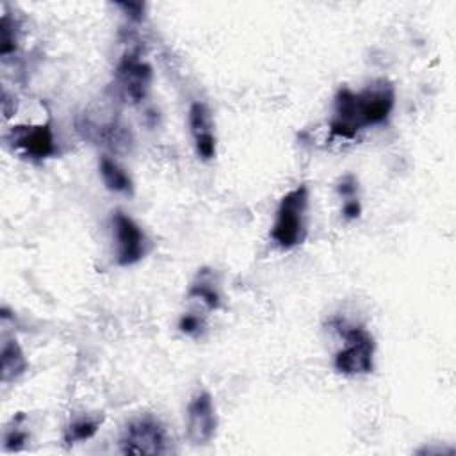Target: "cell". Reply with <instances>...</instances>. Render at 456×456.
Returning a JSON list of instances; mask_svg holds the SVG:
<instances>
[{"instance_id":"obj_1","label":"cell","mask_w":456,"mask_h":456,"mask_svg":"<svg viewBox=\"0 0 456 456\" xmlns=\"http://www.w3.org/2000/svg\"><path fill=\"white\" fill-rule=\"evenodd\" d=\"M306 208H308V187L303 183L289 191L280 200L274 223L271 228V237L281 249H292L305 240Z\"/></svg>"},{"instance_id":"obj_2","label":"cell","mask_w":456,"mask_h":456,"mask_svg":"<svg viewBox=\"0 0 456 456\" xmlns=\"http://www.w3.org/2000/svg\"><path fill=\"white\" fill-rule=\"evenodd\" d=\"M119 451L123 454H167L171 438L159 419L144 415L126 424L119 438Z\"/></svg>"},{"instance_id":"obj_3","label":"cell","mask_w":456,"mask_h":456,"mask_svg":"<svg viewBox=\"0 0 456 456\" xmlns=\"http://www.w3.org/2000/svg\"><path fill=\"white\" fill-rule=\"evenodd\" d=\"M344 347L335 354V369L347 376L369 374L374 367V338L362 326L340 330Z\"/></svg>"},{"instance_id":"obj_4","label":"cell","mask_w":456,"mask_h":456,"mask_svg":"<svg viewBox=\"0 0 456 456\" xmlns=\"http://www.w3.org/2000/svg\"><path fill=\"white\" fill-rule=\"evenodd\" d=\"M394 86L385 78L374 80L365 89L356 93V109L362 128L385 123L394 109Z\"/></svg>"},{"instance_id":"obj_5","label":"cell","mask_w":456,"mask_h":456,"mask_svg":"<svg viewBox=\"0 0 456 456\" xmlns=\"http://www.w3.org/2000/svg\"><path fill=\"white\" fill-rule=\"evenodd\" d=\"M151 66L141 61L135 53H125L116 68V84L119 94L128 103H141L151 87Z\"/></svg>"},{"instance_id":"obj_6","label":"cell","mask_w":456,"mask_h":456,"mask_svg":"<svg viewBox=\"0 0 456 456\" xmlns=\"http://www.w3.org/2000/svg\"><path fill=\"white\" fill-rule=\"evenodd\" d=\"M112 228L116 235V262L119 265L137 264L146 255L148 239L141 226L121 210L112 216Z\"/></svg>"},{"instance_id":"obj_7","label":"cell","mask_w":456,"mask_h":456,"mask_svg":"<svg viewBox=\"0 0 456 456\" xmlns=\"http://www.w3.org/2000/svg\"><path fill=\"white\" fill-rule=\"evenodd\" d=\"M216 429L217 415L212 395L201 390L187 404V438L194 445H205L214 438Z\"/></svg>"},{"instance_id":"obj_8","label":"cell","mask_w":456,"mask_h":456,"mask_svg":"<svg viewBox=\"0 0 456 456\" xmlns=\"http://www.w3.org/2000/svg\"><path fill=\"white\" fill-rule=\"evenodd\" d=\"M7 141L32 160H43L55 153V139L48 123L12 126Z\"/></svg>"},{"instance_id":"obj_9","label":"cell","mask_w":456,"mask_h":456,"mask_svg":"<svg viewBox=\"0 0 456 456\" xmlns=\"http://www.w3.org/2000/svg\"><path fill=\"white\" fill-rule=\"evenodd\" d=\"M330 130L333 135L342 139H353L358 130H362L356 109V93L349 87H340L335 94Z\"/></svg>"},{"instance_id":"obj_10","label":"cell","mask_w":456,"mask_h":456,"mask_svg":"<svg viewBox=\"0 0 456 456\" xmlns=\"http://www.w3.org/2000/svg\"><path fill=\"white\" fill-rule=\"evenodd\" d=\"M189 126L198 157L201 160H212L216 157V135L210 110L205 103L194 102L189 107Z\"/></svg>"},{"instance_id":"obj_11","label":"cell","mask_w":456,"mask_h":456,"mask_svg":"<svg viewBox=\"0 0 456 456\" xmlns=\"http://www.w3.org/2000/svg\"><path fill=\"white\" fill-rule=\"evenodd\" d=\"M2 381L9 383L18 379L27 370V358L16 338H5L2 342Z\"/></svg>"},{"instance_id":"obj_12","label":"cell","mask_w":456,"mask_h":456,"mask_svg":"<svg viewBox=\"0 0 456 456\" xmlns=\"http://www.w3.org/2000/svg\"><path fill=\"white\" fill-rule=\"evenodd\" d=\"M100 175L109 191L119 192V194L134 192V183H132L130 175L114 159H110L107 155L100 159Z\"/></svg>"},{"instance_id":"obj_13","label":"cell","mask_w":456,"mask_h":456,"mask_svg":"<svg viewBox=\"0 0 456 456\" xmlns=\"http://www.w3.org/2000/svg\"><path fill=\"white\" fill-rule=\"evenodd\" d=\"M189 296L201 299L210 310H216L221 305V294L214 281V274L208 269H201L198 273L196 281L191 285Z\"/></svg>"},{"instance_id":"obj_14","label":"cell","mask_w":456,"mask_h":456,"mask_svg":"<svg viewBox=\"0 0 456 456\" xmlns=\"http://www.w3.org/2000/svg\"><path fill=\"white\" fill-rule=\"evenodd\" d=\"M102 420L103 417H91V415H82V417H77L73 419L66 431H64V440L68 445L71 444H78V442H86L89 438H93L96 435V431L100 429L102 426Z\"/></svg>"},{"instance_id":"obj_15","label":"cell","mask_w":456,"mask_h":456,"mask_svg":"<svg viewBox=\"0 0 456 456\" xmlns=\"http://www.w3.org/2000/svg\"><path fill=\"white\" fill-rule=\"evenodd\" d=\"M23 420H25V415L20 413L16 419H12V424L5 428V431H4V451L16 452V451H21L27 445L28 431L21 424Z\"/></svg>"},{"instance_id":"obj_16","label":"cell","mask_w":456,"mask_h":456,"mask_svg":"<svg viewBox=\"0 0 456 456\" xmlns=\"http://www.w3.org/2000/svg\"><path fill=\"white\" fill-rule=\"evenodd\" d=\"M16 50V28L14 21L4 14L0 20V53L5 57Z\"/></svg>"},{"instance_id":"obj_17","label":"cell","mask_w":456,"mask_h":456,"mask_svg":"<svg viewBox=\"0 0 456 456\" xmlns=\"http://www.w3.org/2000/svg\"><path fill=\"white\" fill-rule=\"evenodd\" d=\"M178 328L185 335H198L203 330V321L194 314H185L180 317Z\"/></svg>"},{"instance_id":"obj_18","label":"cell","mask_w":456,"mask_h":456,"mask_svg":"<svg viewBox=\"0 0 456 456\" xmlns=\"http://www.w3.org/2000/svg\"><path fill=\"white\" fill-rule=\"evenodd\" d=\"M118 7L123 9V12L132 21H141L144 18V4L142 2H118Z\"/></svg>"},{"instance_id":"obj_19","label":"cell","mask_w":456,"mask_h":456,"mask_svg":"<svg viewBox=\"0 0 456 456\" xmlns=\"http://www.w3.org/2000/svg\"><path fill=\"white\" fill-rule=\"evenodd\" d=\"M356 189H358V182H356V178H354L353 175H346V176L338 182V185H337V192H338L342 198H347V200L354 198Z\"/></svg>"},{"instance_id":"obj_20","label":"cell","mask_w":456,"mask_h":456,"mask_svg":"<svg viewBox=\"0 0 456 456\" xmlns=\"http://www.w3.org/2000/svg\"><path fill=\"white\" fill-rule=\"evenodd\" d=\"M342 214H344L346 219H356V217H360V214H362V205H360V201L354 200V198L347 200V201L344 203V207H342Z\"/></svg>"}]
</instances>
